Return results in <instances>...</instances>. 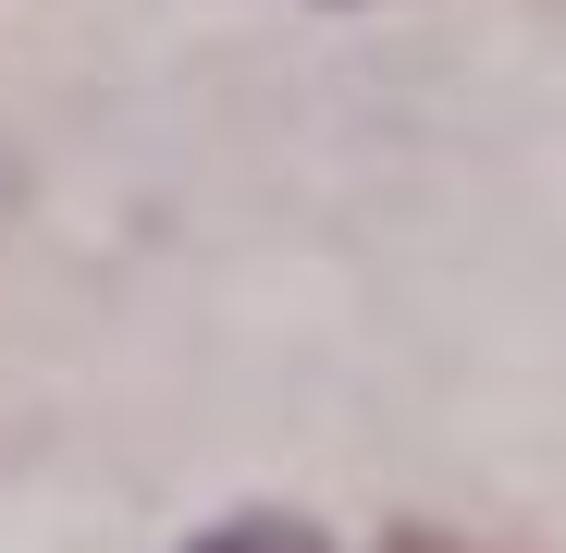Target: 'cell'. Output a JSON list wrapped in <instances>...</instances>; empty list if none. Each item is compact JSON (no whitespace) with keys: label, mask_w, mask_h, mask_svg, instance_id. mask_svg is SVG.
Segmentation results:
<instances>
[{"label":"cell","mask_w":566,"mask_h":553,"mask_svg":"<svg viewBox=\"0 0 566 553\" xmlns=\"http://www.w3.org/2000/svg\"><path fill=\"white\" fill-rule=\"evenodd\" d=\"M0 222H13V160H0Z\"/></svg>","instance_id":"2"},{"label":"cell","mask_w":566,"mask_h":553,"mask_svg":"<svg viewBox=\"0 0 566 553\" xmlns=\"http://www.w3.org/2000/svg\"><path fill=\"white\" fill-rule=\"evenodd\" d=\"M419 553H431V541H419Z\"/></svg>","instance_id":"3"},{"label":"cell","mask_w":566,"mask_h":553,"mask_svg":"<svg viewBox=\"0 0 566 553\" xmlns=\"http://www.w3.org/2000/svg\"><path fill=\"white\" fill-rule=\"evenodd\" d=\"M185 553H333L308 517H222L210 541H185Z\"/></svg>","instance_id":"1"}]
</instances>
